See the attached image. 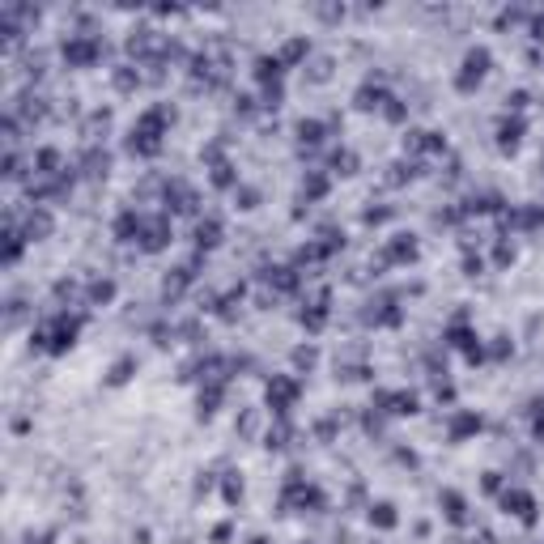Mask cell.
<instances>
[{
    "label": "cell",
    "instance_id": "11",
    "mask_svg": "<svg viewBox=\"0 0 544 544\" xmlns=\"http://www.w3.org/2000/svg\"><path fill=\"white\" fill-rule=\"evenodd\" d=\"M132 374H136V357H120V362L111 366V374H106V387H124Z\"/></svg>",
    "mask_w": 544,
    "mask_h": 544
},
{
    "label": "cell",
    "instance_id": "17",
    "mask_svg": "<svg viewBox=\"0 0 544 544\" xmlns=\"http://www.w3.org/2000/svg\"><path fill=\"white\" fill-rule=\"evenodd\" d=\"M519 136H523V124H519V120H515V124H502L498 145H502V149H515V145H519Z\"/></svg>",
    "mask_w": 544,
    "mask_h": 544
},
{
    "label": "cell",
    "instance_id": "5",
    "mask_svg": "<svg viewBox=\"0 0 544 544\" xmlns=\"http://www.w3.org/2000/svg\"><path fill=\"white\" fill-rule=\"evenodd\" d=\"M294 400H298V383H294V378H285V374H277V378L268 383V404L277 408V413H285Z\"/></svg>",
    "mask_w": 544,
    "mask_h": 544
},
{
    "label": "cell",
    "instance_id": "1",
    "mask_svg": "<svg viewBox=\"0 0 544 544\" xmlns=\"http://www.w3.org/2000/svg\"><path fill=\"white\" fill-rule=\"evenodd\" d=\"M77 332H81V315L60 310V315L43 319L38 328L30 332V345L43 349V353H51V357H60V353H69V349L77 345Z\"/></svg>",
    "mask_w": 544,
    "mask_h": 544
},
{
    "label": "cell",
    "instance_id": "16",
    "mask_svg": "<svg viewBox=\"0 0 544 544\" xmlns=\"http://www.w3.org/2000/svg\"><path fill=\"white\" fill-rule=\"evenodd\" d=\"M217 238H222V226L217 222H200L196 226V247H217Z\"/></svg>",
    "mask_w": 544,
    "mask_h": 544
},
{
    "label": "cell",
    "instance_id": "22",
    "mask_svg": "<svg viewBox=\"0 0 544 544\" xmlns=\"http://www.w3.org/2000/svg\"><path fill=\"white\" fill-rule=\"evenodd\" d=\"M540 408H544V404H540ZM536 438H544V413L536 417Z\"/></svg>",
    "mask_w": 544,
    "mask_h": 544
},
{
    "label": "cell",
    "instance_id": "2",
    "mask_svg": "<svg viewBox=\"0 0 544 544\" xmlns=\"http://www.w3.org/2000/svg\"><path fill=\"white\" fill-rule=\"evenodd\" d=\"M102 56V43L98 38H85V34H69L64 38V60L73 64V69H85V64H94Z\"/></svg>",
    "mask_w": 544,
    "mask_h": 544
},
{
    "label": "cell",
    "instance_id": "12",
    "mask_svg": "<svg viewBox=\"0 0 544 544\" xmlns=\"http://www.w3.org/2000/svg\"><path fill=\"white\" fill-rule=\"evenodd\" d=\"M370 523L387 531V527H396V523H400V515H396V506H392V502H374V506H370Z\"/></svg>",
    "mask_w": 544,
    "mask_h": 544
},
{
    "label": "cell",
    "instance_id": "13",
    "mask_svg": "<svg viewBox=\"0 0 544 544\" xmlns=\"http://www.w3.org/2000/svg\"><path fill=\"white\" fill-rule=\"evenodd\" d=\"M443 510H447V519H451V523H468V502H464L459 494H451V489L443 494Z\"/></svg>",
    "mask_w": 544,
    "mask_h": 544
},
{
    "label": "cell",
    "instance_id": "15",
    "mask_svg": "<svg viewBox=\"0 0 544 544\" xmlns=\"http://www.w3.org/2000/svg\"><path fill=\"white\" fill-rule=\"evenodd\" d=\"M472 429H480V417H472V413H459V417L451 421V443H459L464 434H472Z\"/></svg>",
    "mask_w": 544,
    "mask_h": 544
},
{
    "label": "cell",
    "instance_id": "7",
    "mask_svg": "<svg viewBox=\"0 0 544 544\" xmlns=\"http://www.w3.org/2000/svg\"><path fill=\"white\" fill-rule=\"evenodd\" d=\"M26 234H22V226L13 222V217H9V226H5V255H0V264H5V268H13L17 259H22V251H26Z\"/></svg>",
    "mask_w": 544,
    "mask_h": 544
},
{
    "label": "cell",
    "instance_id": "21",
    "mask_svg": "<svg viewBox=\"0 0 544 544\" xmlns=\"http://www.w3.org/2000/svg\"><path fill=\"white\" fill-rule=\"evenodd\" d=\"M298 56H306V43H302V38H294V43L285 47V60H298Z\"/></svg>",
    "mask_w": 544,
    "mask_h": 544
},
{
    "label": "cell",
    "instance_id": "18",
    "mask_svg": "<svg viewBox=\"0 0 544 544\" xmlns=\"http://www.w3.org/2000/svg\"><path fill=\"white\" fill-rule=\"evenodd\" d=\"M255 77H259V81H268V77L277 81V77H281V60H268V56L255 60Z\"/></svg>",
    "mask_w": 544,
    "mask_h": 544
},
{
    "label": "cell",
    "instance_id": "19",
    "mask_svg": "<svg viewBox=\"0 0 544 544\" xmlns=\"http://www.w3.org/2000/svg\"><path fill=\"white\" fill-rule=\"evenodd\" d=\"M22 175H26V171H22V157L9 149V153H5V179H22Z\"/></svg>",
    "mask_w": 544,
    "mask_h": 544
},
{
    "label": "cell",
    "instance_id": "3",
    "mask_svg": "<svg viewBox=\"0 0 544 544\" xmlns=\"http://www.w3.org/2000/svg\"><path fill=\"white\" fill-rule=\"evenodd\" d=\"M485 73H489V51L476 47V51H468V56H464V73L455 77V85H459L464 94H472V90L485 81Z\"/></svg>",
    "mask_w": 544,
    "mask_h": 544
},
{
    "label": "cell",
    "instance_id": "20",
    "mask_svg": "<svg viewBox=\"0 0 544 544\" xmlns=\"http://www.w3.org/2000/svg\"><path fill=\"white\" fill-rule=\"evenodd\" d=\"M298 132H302V141H306V145H319V141H323V128H319V124H302Z\"/></svg>",
    "mask_w": 544,
    "mask_h": 544
},
{
    "label": "cell",
    "instance_id": "4",
    "mask_svg": "<svg viewBox=\"0 0 544 544\" xmlns=\"http://www.w3.org/2000/svg\"><path fill=\"white\" fill-rule=\"evenodd\" d=\"M17 222V217H13ZM51 230H56V217H51L43 204H30V213H26V222H22V234L30 238V243H38V238H47Z\"/></svg>",
    "mask_w": 544,
    "mask_h": 544
},
{
    "label": "cell",
    "instance_id": "14",
    "mask_svg": "<svg viewBox=\"0 0 544 544\" xmlns=\"http://www.w3.org/2000/svg\"><path fill=\"white\" fill-rule=\"evenodd\" d=\"M111 298H115V281H106V277H102V281L90 285V306H106Z\"/></svg>",
    "mask_w": 544,
    "mask_h": 544
},
{
    "label": "cell",
    "instance_id": "23",
    "mask_svg": "<svg viewBox=\"0 0 544 544\" xmlns=\"http://www.w3.org/2000/svg\"><path fill=\"white\" fill-rule=\"evenodd\" d=\"M251 544H268V540H264V536H255V540H251Z\"/></svg>",
    "mask_w": 544,
    "mask_h": 544
},
{
    "label": "cell",
    "instance_id": "9",
    "mask_svg": "<svg viewBox=\"0 0 544 544\" xmlns=\"http://www.w3.org/2000/svg\"><path fill=\"white\" fill-rule=\"evenodd\" d=\"M378 404H387V413H396V417H408V413H417V396H413V392H396V396H378Z\"/></svg>",
    "mask_w": 544,
    "mask_h": 544
},
{
    "label": "cell",
    "instance_id": "6",
    "mask_svg": "<svg viewBox=\"0 0 544 544\" xmlns=\"http://www.w3.org/2000/svg\"><path fill=\"white\" fill-rule=\"evenodd\" d=\"M171 243V222H166V217H153V222H145V234H141V251H162V247H166Z\"/></svg>",
    "mask_w": 544,
    "mask_h": 544
},
{
    "label": "cell",
    "instance_id": "10",
    "mask_svg": "<svg viewBox=\"0 0 544 544\" xmlns=\"http://www.w3.org/2000/svg\"><path fill=\"white\" fill-rule=\"evenodd\" d=\"M106 166H111V157H106L102 149H90V153L81 157V175H90V179H102Z\"/></svg>",
    "mask_w": 544,
    "mask_h": 544
},
{
    "label": "cell",
    "instance_id": "8",
    "mask_svg": "<svg viewBox=\"0 0 544 544\" xmlns=\"http://www.w3.org/2000/svg\"><path fill=\"white\" fill-rule=\"evenodd\" d=\"M502 506H506L510 515H519L523 523H536V502H531V494H523V489H506V494H502Z\"/></svg>",
    "mask_w": 544,
    "mask_h": 544
}]
</instances>
